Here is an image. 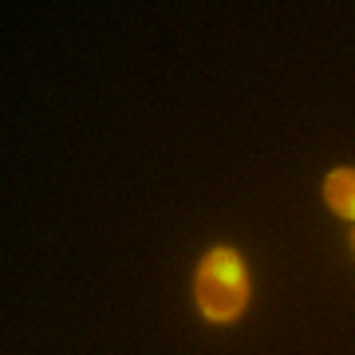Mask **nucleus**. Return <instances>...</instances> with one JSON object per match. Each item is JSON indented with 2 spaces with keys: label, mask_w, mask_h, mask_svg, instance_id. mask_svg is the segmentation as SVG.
Masks as SVG:
<instances>
[{
  "label": "nucleus",
  "mask_w": 355,
  "mask_h": 355,
  "mask_svg": "<svg viewBox=\"0 0 355 355\" xmlns=\"http://www.w3.org/2000/svg\"><path fill=\"white\" fill-rule=\"evenodd\" d=\"M324 198H328V205L340 217L355 221V170H336V174H328V182H324Z\"/></svg>",
  "instance_id": "f03ea898"
},
{
  "label": "nucleus",
  "mask_w": 355,
  "mask_h": 355,
  "mask_svg": "<svg viewBox=\"0 0 355 355\" xmlns=\"http://www.w3.org/2000/svg\"><path fill=\"white\" fill-rule=\"evenodd\" d=\"M193 292H198V308L205 320H214V324L237 320L245 312V300H249V277H245L241 257L233 249H214L198 265Z\"/></svg>",
  "instance_id": "f257e3e1"
}]
</instances>
